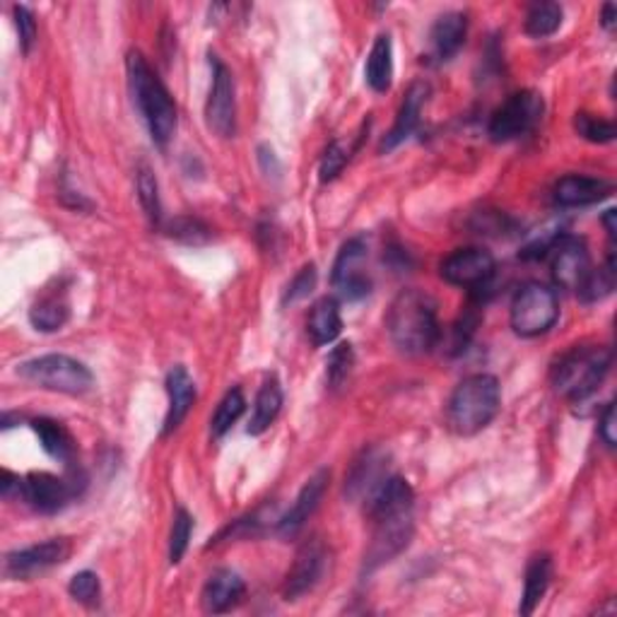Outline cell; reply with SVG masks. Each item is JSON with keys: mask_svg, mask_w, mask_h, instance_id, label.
I'll return each mask as SVG.
<instances>
[{"mask_svg": "<svg viewBox=\"0 0 617 617\" xmlns=\"http://www.w3.org/2000/svg\"><path fill=\"white\" fill-rule=\"evenodd\" d=\"M138 201L142 205V211H146L150 225H160V219H162L160 186L148 164H140V169H138Z\"/></svg>", "mask_w": 617, "mask_h": 617, "instance_id": "32", "label": "cell"}, {"mask_svg": "<svg viewBox=\"0 0 617 617\" xmlns=\"http://www.w3.org/2000/svg\"><path fill=\"white\" fill-rule=\"evenodd\" d=\"M550 273L562 290H579L581 282L591 273V253L587 241L575 235L557 237L547 249Z\"/></svg>", "mask_w": 617, "mask_h": 617, "instance_id": "11", "label": "cell"}, {"mask_svg": "<svg viewBox=\"0 0 617 617\" xmlns=\"http://www.w3.org/2000/svg\"><path fill=\"white\" fill-rule=\"evenodd\" d=\"M328 562V550L322 540H306V543L297 550L292 567L288 571V579H285V599L288 601H300L306 593H312L316 589V583L322 581Z\"/></svg>", "mask_w": 617, "mask_h": 617, "instance_id": "15", "label": "cell"}, {"mask_svg": "<svg viewBox=\"0 0 617 617\" xmlns=\"http://www.w3.org/2000/svg\"><path fill=\"white\" fill-rule=\"evenodd\" d=\"M429 97V85L427 83H413L411 90L405 92V99L401 104V112L395 116L393 128L386 134V138L381 140V152H391L393 148H399L403 140H407L413 136V130L420 124V114L423 106Z\"/></svg>", "mask_w": 617, "mask_h": 617, "instance_id": "19", "label": "cell"}, {"mask_svg": "<svg viewBox=\"0 0 617 617\" xmlns=\"http://www.w3.org/2000/svg\"><path fill=\"white\" fill-rule=\"evenodd\" d=\"M71 318V302L65 290H49L29 308V322L41 333H53L61 330Z\"/></svg>", "mask_w": 617, "mask_h": 617, "instance_id": "25", "label": "cell"}, {"mask_svg": "<svg viewBox=\"0 0 617 617\" xmlns=\"http://www.w3.org/2000/svg\"><path fill=\"white\" fill-rule=\"evenodd\" d=\"M615 403H608L605 405V411H603V417H601V425H599V435L603 439V444L608 446V449H615V442H617V435H615Z\"/></svg>", "mask_w": 617, "mask_h": 617, "instance_id": "41", "label": "cell"}, {"mask_svg": "<svg viewBox=\"0 0 617 617\" xmlns=\"http://www.w3.org/2000/svg\"><path fill=\"white\" fill-rule=\"evenodd\" d=\"M32 429H35L41 449L47 451L53 461L63 463L65 468L73 466L77 456V444L73 435L68 432V427L51 420V417H39V420L32 423Z\"/></svg>", "mask_w": 617, "mask_h": 617, "instance_id": "23", "label": "cell"}, {"mask_svg": "<svg viewBox=\"0 0 617 617\" xmlns=\"http://www.w3.org/2000/svg\"><path fill=\"white\" fill-rule=\"evenodd\" d=\"M343 330V316H340V304L333 297L318 300L306 318V333L316 348L330 345Z\"/></svg>", "mask_w": 617, "mask_h": 617, "instance_id": "24", "label": "cell"}, {"mask_svg": "<svg viewBox=\"0 0 617 617\" xmlns=\"http://www.w3.org/2000/svg\"><path fill=\"white\" fill-rule=\"evenodd\" d=\"M328 480H330V470L322 468L304 482V488L300 490V494H297L290 512L278 519L280 536H294L302 531V526L308 521V516H312L318 509V504H322L326 488H328Z\"/></svg>", "mask_w": 617, "mask_h": 617, "instance_id": "16", "label": "cell"}, {"mask_svg": "<svg viewBox=\"0 0 617 617\" xmlns=\"http://www.w3.org/2000/svg\"><path fill=\"white\" fill-rule=\"evenodd\" d=\"M282 411V386L280 381L270 377L263 381V386L256 393V401H253V413H251V420L247 432L259 437L266 432V429L275 423V417L280 415Z\"/></svg>", "mask_w": 617, "mask_h": 617, "instance_id": "27", "label": "cell"}, {"mask_svg": "<svg viewBox=\"0 0 617 617\" xmlns=\"http://www.w3.org/2000/svg\"><path fill=\"white\" fill-rule=\"evenodd\" d=\"M545 112L543 97L533 90H521L512 95L506 102L492 114L488 134L494 142H512L521 136H528L540 124Z\"/></svg>", "mask_w": 617, "mask_h": 617, "instance_id": "9", "label": "cell"}, {"mask_svg": "<svg viewBox=\"0 0 617 617\" xmlns=\"http://www.w3.org/2000/svg\"><path fill=\"white\" fill-rule=\"evenodd\" d=\"M167 395H169V407H167V417H164V429H162L164 437L181 427L186 415H189L196 403V383L191 379V374L186 372V367L179 365L167 374Z\"/></svg>", "mask_w": 617, "mask_h": 617, "instance_id": "20", "label": "cell"}, {"mask_svg": "<svg viewBox=\"0 0 617 617\" xmlns=\"http://www.w3.org/2000/svg\"><path fill=\"white\" fill-rule=\"evenodd\" d=\"M244 411H247L244 393H241V389H229L223 395V401H219L217 407H215V415H213V420H211V435L215 439L225 437L229 429L237 425L239 417L244 415Z\"/></svg>", "mask_w": 617, "mask_h": 617, "instance_id": "30", "label": "cell"}, {"mask_svg": "<svg viewBox=\"0 0 617 617\" xmlns=\"http://www.w3.org/2000/svg\"><path fill=\"white\" fill-rule=\"evenodd\" d=\"M468 35V17L463 13H446L435 22L429 32V47L437 63H446L456 56Z\"/></svg>", "mask_w": 617, "mask_h": 617, "instance_id": "22", "label": "cell"}, {"mask_svg": "<svg viewBox=\"0 0 617 617\" xmlns=\"http://www.w3.org/2000/svg\"><path fill=\"white\" fill-rule=\"evenodd\" d=\"M68 593L77 603L90 605L92 608V605L99 603V596H102V583H99V577L90 569L77 571L68 583Z\"/></svg>", "mask_w": 617, "mask_h": 617, "instance_id": "37", "label": "cell"}, {"mask_svg": "<svg viewBox=\"0 0 617 617\" xmlns=\"http://www.w3.org/2000/svg\"><path fill=\"white\" fill-rule=\"evenodd\" d=\"M559 318V300L553 288L543 282H528L514 294L509 322L516 336L538 338L547 333Z\"/></svg>", "mask_w": 617, "mask_h": 617, "instance_id": "7", "label": "cell"}, {"mask_svg": "<svg viewBox=\"0 0 617 617\" xmlns=\"http://www.w3.org/2000/svg\"><path fill=\"white\" fill-rule=\"evenodd\" d=\"M365 80L374 92H389L393 83V43L389 35H379L372 43L365 63Z\"/></svg>", "mask_w": 617, "mask_h": 617, "instance_id": "26", "label": "cell"}, {"mask_svg": "<svg viewBox=\"0 0 617 617\" xmlns=\"http://www.w3.org/2000/svg\"><path fill=\"white\" fill-rule=\"evenodd\" d=\"M352 158V148L345 146L343 140H333L324 152L322 167H318V174H322V181H333L336 176L343 172V167L348 164V160Z\"/></svg>", "mask_w": 617, "mask_h": 617, "instance_id": "38", "label": "cell"}, {"mask_svg": "<svg viewBox=\"0 0 617 617\" xmlns=\"http://www.w3.org/2000/svg\"><path fill=\"white\" fill-rule=\"evenodd\" d=\"M211 68H213V83H211V95H207L205 102L207 128L219 138H231L237 130L235 77H231V71L217 56H211Z\"/></svg>", "mask_w": 617, "mask_h": 617, "instance_id": "10", "label": "cell"}, {"mask_svg": "<svg viewBox=\"0 0 617 617\" xmlns=\"http://www.w3.org/2000/svg\"><path fill=\"white\" fill-rule=\"evenodd\" d=\"M613 191L615 186L605 179L583 174H567L555 184V201L562 207H583L605 201V198L613 196Z\"/></svg>", "mask_w": 617, "mask_h": 617, "instance_id": "17", "label": "cell"}, {"mask_svg": "<svg viewBox=\"0 0 617 617\" xmlns=\"http://www.w3.org/2000/svg\"><path fill=\"white\" fill-rule=\"evenodd\" d=\"M413 509L415 492L401 476H389L372 492L365 502V512L374 524V536L365 555L367 571L386 565L411 545L415 533Z\"/></svg>", "mask_w": 617, "mask_h": 617, "instance_id": "1", "label": "cell"}, {"mask_svg": "<svg viewBox=\"0 0 617 617\" xmlns=\"http://www.w3.org/2000/svg\"><path fill=\"white\" fill-rule=\"evenodd\" d=\"M87 484V478L83 470H77V466H68V476L59 478L51 476V473H29V476L22 478V494L20 500L27 502L32 509L39 514H59L68 506L75 498H80Z\"/></svg>", "mask_w": 617, "mask_h": 617, "instance_id": "8", "label": "cell"}, {"mask_svg": "<svg viewBox=\"0 0 617 617\" xmlns=\"http://www.w3.org/2000/svg\"><path fill=\"white\" fill-rule=\"evenodd\" d=\"M550 579H553V559H550V555L531 557L524 579V596L519 605L521 615H531L538 608L550 587Z\"/></svg>", "mask_w": 617, "mask_h": 617, "instance_id": "28", "label": "cell"}, {"mask_svg": "<svg viewBox=\"0 0 617 617\" xmlns=\"http://www.w3.org/2000/svg\"><path fill=\"white\" fill-rule=\"evenodd\" d=\"M126 73H128L130 95H134V102L142 121H146L152 140L158 142L160 148H164L174 138L176 124H179L176 104L169 90L164 87V83L160 80L158 73L152 71V65L146 61V56H142L140 51L128 53Z\"/></svg>", "mask_w": 617, "mask_h": 617, "instance_id": "3", "label": "cell"}, {"mask_svg": "<svg viewBox=\"0 0 617 617\" xmlns=\"http://www.w3.org/2000/svg\"><path fill=\"white\" fill-rule=\"evenodd\" d=\"M355 367V352H352L350 343H340L338 348H333L330 357L326 362V379L328 386L333 391L343 389L345 381L350 379V372Z\"/></svg>", "mask_w": 617, "mask_h": 617, "instance_id": "34", "label": "cell"}, {"mask_svg": "<svg viewBox=\"0 0 617 617\" xmlns=\"http://www.w3.org/2000/svg\"><path fill=\"white\" fill-rule=\"evenodd\" d=\"M575 130L589 142H596V146H608V142L615 140V124L608 118L589 114V112H579L575 116Z\"/></svg>", "mask_w": 617, "mask_h": 617, "instance_id": "33", "label": "cell"}, {"mask_svg": "<svg viewBox=\"0 0 617 617\" xmlns=\"http://www.w3.org/2000/svg\"><path fill=\"white\" fill-rule=\"evenodd\" d=\"M615 217L617 213L615 211H608L603 215V225H605V231H608V239H610V247H615V235H617V227H615Z\"/></svg>", "mask_w": 617, "mask_h": 617, "instance_id": "43", "label": "cell"}, {"mask_svg": "<svg viewBox=\"0 0 617 617\" xmlns=\"http://www.w3.org/2000/svg\"><path fill=\"white\" fill-rule=\"evenodd\" d=\"M439 273L449 285H456V288H466V290H478L484 288L498 273V263H494V256L490 251L484 249H458L451 253L442 261L439 266Z\"/></svg>", "mask_w": 617, "mask_h": 617, "instance_id": "13", "label": "cell"}, {"mask_svg": "<svg viewBox=\"0 0 617 617\" xmlns=\"http://www.w3.org/2000/svg\"><path fill=\"white\" fill-rule=\"evenodd\" d=\"M615 22H617V8H615L613 3H605V5H603V15H601L603 29L613 32V29H615Z\"/></svg>", "mask_w": 617, "mask_h": 617, "instance_id": "42", "label": "cell"}, {"mask_svg": "<svg viewBox=\"0 0 617 617\" xmlns=\"http://www.w3.org/2000/svg\"><path fill=\"white\" fill-rule=\"evenodd\" d=\"M613 290H615V249L608 251V263H605L603 268H591L577 294L581 302L593 304V302H603L605 297H610Z\"/></svg>", "mask_w": 617, "mask_h": 617, "instance_id": "29", "label": "cell"}, {"mask_svg": "<svg viewBox=\"0 0 617 617\" xmlns=\"http://www.w3.org/2000/svg\"><path fill=\"white\" fill-rule=\"evenodd\" d=\"M386 330H389L391 343L403 355L417 357L432 352L442 336L432 297L415 288L395 294L389 314H386Z\"/></svg>", "mask_w": 617, "mask_h": 617, "instance_id": "2", "label": "cell"}, {"mask_svg": "<svg viewBox=\"0 0 617 617\" xmlns=\"http://www.w3.org/2000/svg\"><path fill=\"white\" fill-rule=\"evenodd\" d=\"M613 365V352L601 345L571 348L553 367V386L571 403L589 401L601 389Z\"/></svg>", "mask_w": 617, "mask_h": 617, "instance_id": "5", "label": "cell"}, {"mask_svg": "<svg viewBox=\"0 0 617 617\" xmlns=\"http://www.w3.org/2000/svg\"><path fill=\"white\" fill-rule=\"evenodd\" d=\"M562 27V8L557 3H536L526 15V35L545 39Z\"/></svg>", "mask_w": 617, "mask_h": 617, "instance_id": "31", "label": "cell"}, {"mask_svg": "<svg viewBox=\"0 0 617 617\" xmlns=\"http://www.w3.org/2000/svg\"><path fill=\"white\" fill-rule=\"evenodd\" d=\"M386 478L389 476H386L383 454L377 449H369L362 454V458L355 461V466H352L345 482V494L350 500L367 502L372 498V492L377 490Z\"/></svg>", "mask_w": 617, "mask_h": 617, "instance_id": "21", "label": "cell"}, {"mask_svg": "<svg viewBox=\"0 0 617 617\" xmlns=\"http://www.w3.org/2000/svg\"><path fill=\"white\" fill-rule=\"evenodd\" d=\"M367 259V241L362 237L348 239L343 249L338 251V259L333 263V273H330V282L338 290V294L348 302H357L362 297L369 294L372 282L365 273H362V263Z\"/></svg>", "mask_w": 617, "mask_h": 617, "instance_id": "14", "label": "cell"}, {"mask_svg": "<svg viewBox=\"0 0 617 617\" xmlns=\"http://www.w3.org/2000/svg\"><path fill=\"white\" fill-rule=\"evenodd\" d=\"M13 15H15L17 37H20V49L22 53H29L37 41V20L35 15H32V10L25 5H15Z\"/></svg>", "mask_w": 617, "mask_h": 617, "instance_id": "39", "label": "cell"}, {"mask_svg": "<svg viewBox=\"0 0 617 617\" xmlns=\"http://www.w3.org/2000/svg\"><path fill=\"white\" fill-rule=\"evenodd\" d=\"M167 231L174 239H179L184 241V244H191V247L207 244V241L213 239L211 227L203 225L201 219H196V217H176L174 223L167 227Z\"/></svg>", "mask_w": 617, "mask_h": 617, "instance_id": "36", "label": "cell"}, {"mask_svg": "<svg viewBox=\"0 0 617 617\" xmlns=\"http://www.w3.org/2000/svg\"><path fill=\"white\" fill-rule=\"evenodd\" d=\"M502 389L492 374H470L463 379L446 405V423L458 437L482 432L500 413Z\"/></svg>", "mask_w": 617, "mask_h": 617, "instance_id": "4", "label": "cell"}, {"mask_svg": "<svg viewBox=\"0 0 617 617\" xmlns=\"http://www.w3.org/2000/svg\"><path fill=\"white\" fill-rule=\"evenodd\" d=\"M247 593V583L241 579L237 571L231 569H217L207 577L201 601H203V610L213 613V615H223L229 613L231 608L244 601Z\"/></svg>", "mask_w": 617, "mask_h": 617, "instance_id": "18", "label": "cell"}, {"mask_svg": "<svg viewBox=\"0 0 617 617\" xmlns=\"http://www.w3.org/2000/svg\"><path fill=\"white\" fill-rule=\"evenodd\" d=\"M25 381L53 393L83 395L92 389L95 377L80 360L68 355H41L17 367Z\"/></svg>", "mask_w": 617, "mask_h": 617, "instance_id": "6", "label": "cell"}, {"mask_svg": "<svg viewBox=\"0 0 617 617\" xmlns=\"http://www.w3.org/2000/svg\"><path fill=\"white\" fill-rule=\"evenodd\" d=\"M193 533V516L186 509H176L172 533H169V562L179 565L184 559L186 550H189V540Z\"/></svg>", "mask_w": 617, "mask_h": 617, "instance_id": "35", "label": "cell"}, {"mask_svg": "<svg viewBox=\"0 0 617 617\" xmlns=\"http://www.w3.org/2000/svg\"><path fill=\"white\" fill-rule=\"evenodd\" d=\"M71 557V540L68 538H51L47 543L32 545L25 550H15L8 553L3 562V571L8 579L15 581H29L43 571L63 565Z\"/></svg>", "mask_w": 617, "mask_h": 617, "instance_id": "12", "label": "cell"}, {"mask_svg": "<svg viewBox=\"0 0 617 617\" xmlns=\"http://www.w3.org/2000/svg\"><path fill=\"white\" fill-rule=\"evenodd\" d=\"M314 288H316V266L314 263H308V266H304L300 273L294 275V280L288 288V294H285V302L304 300V297L312 294Z\"/></svg>", "mask_w": 617, "mask_h": 617, "instance_id": "40", "label": "cell"}]
</instances>
